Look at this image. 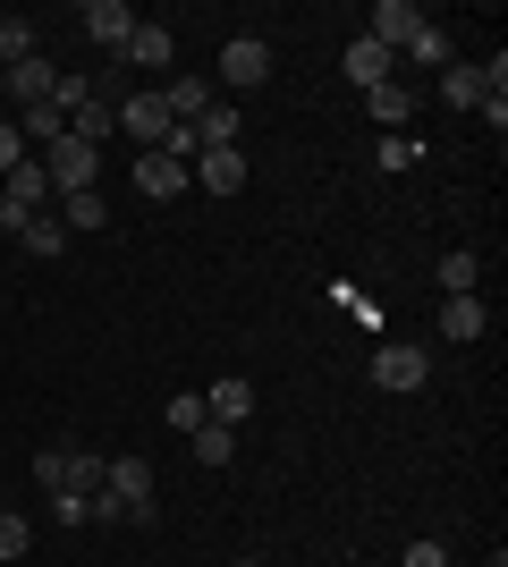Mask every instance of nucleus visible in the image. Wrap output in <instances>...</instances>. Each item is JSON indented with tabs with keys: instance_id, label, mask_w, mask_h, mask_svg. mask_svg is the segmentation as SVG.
<instances>
[{
	"instance_id": "nucleus-1",
	"label": "nucleus",
	"mask_w": 508,
	"mask_h": 567,
	"mask_svg": "<svg viewBox=\"0 0 508 567\" xmlns=\"http://www.w3.org/2000/svg\"><path fill=\"white\" fill-rule=\"evenodd\" d=\"M102 492L127 499V525H153V517H162V499H153V466H145V457H102Z\"/></svg>"
},
{
	"instance_id": "nucleus-2",
	"label": "nucleus",
	"mask_w": 508,
	"mask_h": 567,
	"mask_svg": "<svg viewBox=\"0 0 508 567\" xmlns=\"http://www.w3.org/2000/svg\"><path fill=\"white\" fill-rule=\"evenodd\" d=\"M94 169H102V153L94 144H76V136H60L43 153V178H51V204H60V195H85L94 187Z\"/></svg>"
},
{
	"instance_id": "nucleus-3",
	"label": "nucleus",
	"mask_w": 508,
	"mask_h": 567,
	"mask_svg": "<svg viewBox=\"0 0 508 567\" xmlns=\"http://www.w3.org/2000/svg\"><path fill=\"white\" fill-rule=\"evenodd\" d=\"M263 76H271V43H263V34H229V43H220V85L255 94Z\"/></svg>"
},
{
	"instance_id": "nucleus-4",
	"label": "nucleus",
	"mask_w": 508,
	"mask_h": 567,
	"mask_svg": "<svg viewBox=\"0 0 508 567\" xmlns=\"http://www.w3.org/2000/svg\"><path fill=\"white\" fill-rule=\"evenodd\" d=\"M424 25H433V18H424L415 0H373V18H364V34H373L382 51H407L415 34H424Z\"/></svg>"
},
{
	"instance_id": "nucleus-5",
	"label": "nucleus",
	"mask_w": 508,
	"mask_h": 567,
	"mask_svg": "<svg viewBox=\"0 0 508 567\" xmlns=\"http://www.w3.org/2000/svg\"><path fill=\"white\" fill-rule=\"evenodd\" d=\"M424 373H433V364H424L415 339H382V348H373V381H382V390H424Z\"/></svg>"
},
{
	"instance_id": "nucleus-6",
	"label": "nucleus",
	"mask_w": 508,
	"mask_h": 567,
	"mask_svg": "<svg viewBox=\"0 0 508 567\" xmlns=\"http://www.w3.org/2000/svg\"><path fill=\"white\" fill-rule=\"evenodd\" d=\"M187 187H195L187 162H169V153H136V195H145V204H178Z\"/></svg>"
},
{
	"instance_id": "nucleus-7",
	"label": "nucleus",
	"mask_w": 508,
	"mask_h": 567,
	"mask_svg": "<svg viewBox=\"0 0 508 567\" xmlns=\"http://www.w3.org/2000/svg\"><path fill=\"white\" fill-rule=\"evenodd\" d=\"M169 127H178V118H169V102H162V94H127V102H120V136H136L145 153H162Z\"/></svg>"
},
{
	"instance_id": "nucleus-8",
	"label": "nucleus",
	"mask_w": 508,
	"mask_h": 567,
	"mask_svg": "<svg viewBox=\"0 0 508 567\" xmlns=\"http://www.w3.org/2000/svg\"><path fill=\"white\" fill-rule=\"evenodd\" d=\"M85 43H102V51H127V34H136V9L127 0H85Z\"/></svg>"
},
{
	"instance_id": "nucleus-9",
	"label": "nucleus",
	"mask_w": 508,
	"mask_h": 567,
	"mask_svg": "<svg viewBox=\"0 0 508 567\" xmlns=\"http://www.w3.org/2000/svg\"><path fill=\"white\" fill-rule=\"evenodd\" d=\"M246 415H255V381H246V373H220L212 390H204V424H229V432H238Z\"/></svg>"
},
{
	"instance_id": "nucleus-10",
	"label": "nucleus",
	"mask_w": 508,
	"mask_h": 567,
	"mask_svg": "<svg viewBox=\"0 0 508 567\" xmlns=\"http://www.w3.org/2000/svg\"><path fill=\"white\" fill-rule=\"evenodd\" d=\"M339 69H348V85H364V94H373V85H390V76H398V51H382L373 34H356Z\"/></svg>"
},
{
	"instance_id": "nucleus-11",
	"label": "nucleus",
	"mask_w": 508,
	"mask_h": 567,
	"mask_svg": "<svg viewBox=\"0 0 508 567\" xmlns=\"http://www.w3.org/2000/svg\"><path fill=\"white\" fill-rule=\"evenodd\" d=\"M195 187L204 195H238L246 187V153L229 144V153H195Z\"/></svg>"
},
{
	"instance_id": "nucleus-12",
	"label": "nucleus",
	"mask_w": 508,
	"mask_h": 567,
	"mask_svg": "<svg viewBox=\"0 0 508 567\" xmlns=\"http://www.w3.org/2000/svg\"><path fill=\"white\" fill-rule=\"evenodd\" d=\"M9 94H18V111H34V102L60 94V69H51L43 51H34V60H18V69H9Z\"/></svg>"
},
{
	"instance_id": "nucleus-13",
	"label": "nucleus",
	"mask_w": 508,
	"mask_h": 567,
	"mask_svg": "<svg viewBox=\"0 0 508 567\" xmlns=\"http://www.w3.org/2000/svg\"><path fill=\"white\" fill-rule=\"evenodd\" d=\"M69 136L102 153V144L120 136V102H102V94H94V102H76V111H69Z\"/></svg>"
},
{
	"instance_id": "nucleus-14",
	"label": "nucleus",
	"mask_w": 508,
	"mask_h": 567,
	"mask_svg": "<svg viewBox=\"0 0 508 567\" xmlns=\"http://www.w3.org/2000/svg\"><path fill=\"white\" fill-rule=\"evenodd\" d=\"M120 60H136V69H153V76H162L169 60H178V43H169V25H145V18H136V34H127V51H120Z\"/></svg>"
},
{
	"instance_id": "nucleus-15",
	"label": "nucleus",
	"mask_w": 508,
	"mask_h": 567,
	"mask_svg": "<svg viewBox=\"0 0 508 567\" xmlns=\"http://www.w3.org/2000/svg\"><path fill=\"white\" fill-rule=\"evenodd\" d=\"M373 118H382V136H407V118H415V85H398V76H390V85H373Z\"/></svg>"
},
{
	"instance_id": "nucleus-16",
	"label": "nucleus",
	"mask_w": 508,
	"mask_h": 567,
	"mask_svg": "<svg viewBox=\"0 0 508 567\" xmlns=\"http://www.w3.org/2000/svg\"><path fill=\"white\" fill-rule=\"evenodd\" d=\"M440 102H449V111H484V69H475V60H449V69H440Z\"/></svg>"
},
{
	"instance_id": "nucleus-17",
	"label": "nucleus",
	"mask_w": 508,
	"mask_h": 567,
	"mask_svg": "<svg viewBox=\"0 0 508 567\" xmlns=\"http://www.w3.org/2000/svg\"><path fill=\"white\" fill-rule=\"evenodd\" d=\"M484 297H449V306H440V339H449V348H466V339H484Z\"/></svg>"
},
{
	"instance_id": "nucleus-18",
	"label": "nucleus",
	"mask_w": 508,
	"mask_h": 567,
	"mask_svg": "<svg viewBox=\"0 0 508 567\" xmlns=\"http://www.w3.org/2000/svg\"><path fill=\"white\" fill-rule=\"evenodd\" d=\"M0 195H9V204H25V213H51V178H43V162H18L9 178H0Z\"/></svg>"
},
{
	"instance_id": "nucleus-19",
	"label": "nucleus",
	"mask_w": 508,
	"mask_h": 567,
	"mask_svg": "<svg viewBox=\"0 0 508 567\" xmlns=\"http://www.w3.org/2000/svg\"><path fill=\"white\" fill-rule=\"evenodd\" d=\"M162 102H169V118H204L220 94L204 85V76H169V85H162Z\"/></svg>"
},
{
	"instance_id": "nucleus-20",
	"label": "nucleus",
	"mask_w": 508,
	"mask_h": 567,
	"mask_svg": "<svg viewBox=\"0 0 508 567\" xmlns=\"http://www.w3.org/2000/svg\"><path fill=\"white\" fill-rule=\"evenodd\" d=\"M18 136H25V144H43V153H51V144L69 136V111H60V102H34V111H18Z\"/></svg>"
},
{
	"instance_id": "nucleus-21",
	"label": "nucleus",
	"mask_w": 508,
	"mask_h": 567,
	"mask_svg": "<svg viewBox=\"0 0 508 567\" xmlns=\"http://www.w3.org/2000/svg\"><path fill=\"white\" fill-rule=\"evenodd\" d=\"M475 288H484V262L466 255V246H449L440 255V297H475Z\"/></svg>"
},
{
	"instance_id": "nucleus-22",
	"label": "nucleus",
	"mask_w": 508,
	"mask_h": 567,
	"mask_svg": "<svg viewBox=\"0 0 508 567\" xmlns=\"http://www.w3.org/2000/svg\"><path fill=\"white\" fill-rule=\"evenodd\" d=\"M18 246H25V255H60V246H69V229H60V213H34V220H25V229H18Z\"/></svg>"
},
{
	"instance_id": "nucleus-23",
	"label": "nucleus",
	"mask_w": 508,
	"mask_h": 567,
	"mask_svg": "<svg viewBox=\"0 0 508 567\" xmlns=\"http://www.w3.org/2000/svg\"><path fill=\"white\" fill-rule=\"evenodd\" d=\"M51 213H60V229H102V220H111V213H102V195H94V187H85V195H60Z\"/></svg>"
},
{
	"instance_id": "nucleus-24",
	"label": "nucleus",
	"mask_w": 508,
	"mask_h": 567,
	"mask_svg": "<svg viewBox=\"0 0 508 567\" xmlns=\"http://www.w3.org/2000/svg\"><path fill=\"white\" fill-rule=\"evenodd\" d=\"M398 60H415V69H449L458 51H449V34H440V25H424V34H415V43L398 51Z\"/></svg>"
},
{
	"instance_id": "nucleus-25",
	"label": "nucleus",
	"mask_w": 508,
	"mask_h": 567,
	"mask_svg": "<svg viewBox=\"0 0 508 567\" xmlns=\"http://www.w3.org/2000/svg\"><path fill=\"white\" fill-rule=\"evenodd\" d=\"M195 457H204V466H229V457H238V432H229V424H204V432H195Z\"/></svg>"
},
{
	"instance_id": "nucleus-26",
	"label": "nucleus",
	"mask_w": 508,
	"mask_h": 567,
	"mask_svg": "<svg viewBox=\"0 0 508 567\" xmlns=\"http://www.w3.org/2000/svg\"><path fill=\"white\" fill-rule=\"evenodd\" d=\"M18 60H34V25L9 18V25H0V69H18Z\"/></svg>"
},
{
	"instance_id": "nucleus-27",
	"label": "nucleus",
	"mask_w": 508,
	"mask_h": 567,
	"mask_svg": "<svg viewBox=\"0 0 508 567\" xmlns=\"http://www.w3.org/2000/svg\"><path fill=\"white\" fill-rule=\"evenodd\" d=\"M415 162H424L415 136H382V153H373V169H415Z\"/></svg>"
},
{
	"instance_id": "nucleus-28",
	"label": "nucleus",
	"mask_w": 508,
	"mask_h": 567,
	"mask_svg": "<svg viewBox=\"0 0 508 567\" xmlns=\"http://www.w3.org/2000/svg\"><path fill=\"white\" fill-rule=\"evenodd\" d=\"M25 543H34V525L18 508H0V559H25Z\"/></svg>"
},
{
	"instance_id": "nucleus-29",
	"label": "nucleus",
	"mask_w": 508,
	"mask_h": 567,
	"mask_svg": "<svg viewBox=\"0 0 508 567\" xmlns=\"http://www.w3.org/2000/svg\"><path fill=\"white\" fill-rule=\"evenodd\" d=\"M169 432H204V399H195V390L169 399Z\"/></svg>"
},
{
	"instance_id": "nucleus-30",
	"label": "nucleus",
	"mask_w": 508,
	"mask_h": 567,
	"mask_svg": "<svg viewBox=\"0 0 508 567\" xmlns=\"http://www.w3.org/2000/svg\"><path fill=\"white\" fill-rule=\"evenodd\" d=\"M398 567H449V550H440V543H433V534H415V543H407V550H398Z\"/></svg>"
},
{
	"instance_id": "nucleus-31",
	"label": "nucleus",
	"mask_w": 508,
	"mask_h": 567,
	"mask_svg": "<svg viewBox=\"0 0 508 567\" xmlns=\"http://www.w3.org/2000/svg\"><path fill=\"white\" fill-rule=\"evenodd\" d=\"M18 162H34V153H25V136H18V118H0V178H9V169Z\"/></svg>"
},
{
	"instance_id": "nucleus-32",
	"label": "nucleus",
	"mask_w": 508,
	"mask_h": 567,
	"mask_svg": "<svg viewBox=\"0 0 508 567\" xmlns=\"http://www.w3.org/2000/svg\"><path fill=\"white\" fill-rule=\"evenodd\" d=\"M25 220H34V213H25V204H9V195H0V229L18 237V229H25Z\"/></svg>"
},
{
	"instance_id": "nucleus-33",
	"label": "nucleus",
	"mask_w": 508,
	"mask_h": 567,
	"mask_svg": "<svg viewBox=\"0 0 508 567\" xmlns=\"http://www.w3.org/2000/svg\"><path fill=\"white\" fill-rule=\"evenodd\" d=\"M491 567H508V559H500V550H491Z\"/></svg>"
},
{
	"instance_id": "nucleus-34",
	"label": "nucleus",
	"mask_w": 508,
	"mask_h": 567,
	"mask_svg": "<svg viewBox=\"0 0 508 567\" xmlns=\"http://www.w3.org/2000/svg\"><path fill=\"white\" fill-rule=\"evenodd\" d=\"M229 567H255V559H229Z\"/></svg>"
},
{
	"instance_id": "nucleus-35",
	"label": "nucleus",
	"mask_w": 508,
	"mask_h": 567,
	"mask_svg": "<svg viewBox=\"0 0 508 567\" xmlns=\"http://www.w3.org/2000/svg\"><path fill=\"white\" fill-rule=\"evenodd\" d=\"M0 25H9V9H0Z\"/></svg>"
},
{
	"instance_id": "nucleus-36",
	"label": "nucleus",
	"mask_w": 508,
	"mask_h": 567,
	"mask_svg": "<svg viewBox=\"0 0 508 567\" xmlns=\"http://www.w3.org/2000/svg\"><path fill=\"white\" fill-rule=\"evenodd\" d=\"M0 508H9V499H0Z\"/></svg>"
}]
</instances>
